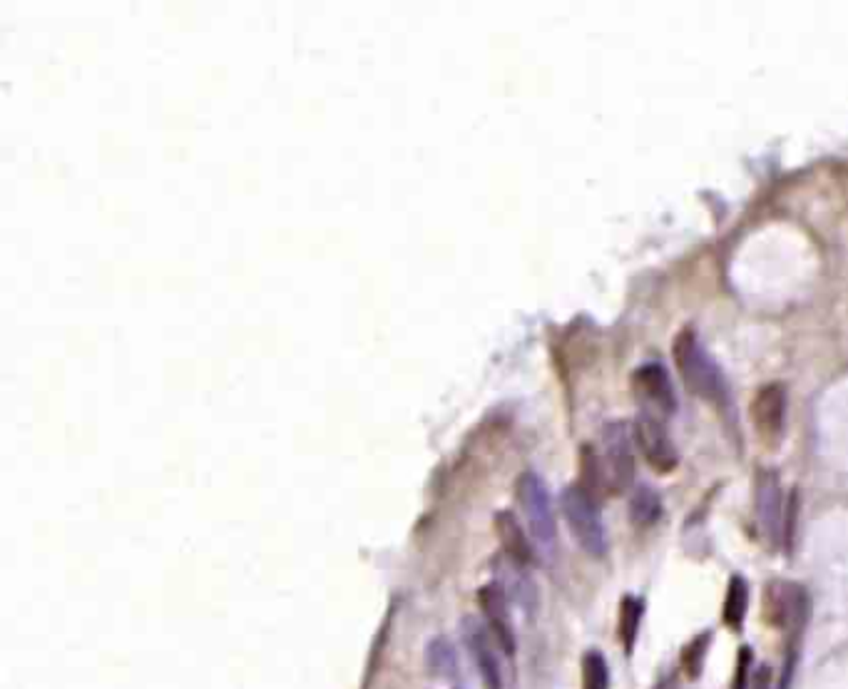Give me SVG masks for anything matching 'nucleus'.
I'll use <instances>...</instances> for the list:
<instances>
[{
    "label": "nucleus",
    "mask_w": 848,
    "mask_h": 689,
    "mask_svg": "<svg viewBox=\"0 0 848 689\" xmlns=\"http://www.w3.org/2000/svg\"><path fill=\"white\" fill-rule=\"evenodd\" d=\"M632 391H635L637 401L647 408L650 416L662 413L669 416L677 408V396H674L672 381L669 374L660 364H645L632 374Z\"/></svg>",
    "instance_id": "nucleus-8"
},
{
    "label": "nucleus",
    "mask_w": 848,
    "mask_h": 689,
    "mask_svg": "<svg viewBox=\"0 0 848 689\" xmlns=\"http://www.w3.org/2000/svg\"><path fill=\"white\" fill-rule=\"evenodd\" d=\"M754 498L756 525H759L761 530V538L769 545H776L779 540H784L786 508L784 491H781V483L774 471H761L759 476H756Z\"/></svg>",
    "instance_id": "nucleus-5"
},
{
    "label": "nucleus",
    "mask_w": 848,
    "mask_h": 689,
    "mask_svg": "<svg viewBox=\"0 0 848 689\" xmlns=\"http://www.w3.org/2000/svg\"><path fill=\"white\" fill-rule=\"evenodd\" d=\"M478 602L480 607H483L488 630L493 632L500 650H503L505 655H513L515 630H513V620H510V607H508V595H505V588L498 583L485 585V588H480L478 592Z\"/></svg>",
    "instance_id": "nucleus-10"
},
{
    "label": "nucleus",
    "mask_w": 848,
    "mask_h": 689,
    "mask_svg": "<svg viewBox=\"0 0 848 689\" xmlns=\"http://www.w3.org/2000/svg\"><path fill=\"white\" fill-rule=\"evenodd\" d=\"M806 595L799 585L776 580L764 592V617L774 627H789L791 622L804 617Z\"/></svg>",
    "instance_id": "nucleus-11"
},
{
    "label": "nucleus",
    "mask_w": 848,
    "mask_h": 689,
    "mask_svg": "<svg viewBox=\"0 0 848 689\" xmlns=\"http://www.w3.org/2000/svg\"><path fill=\"white\" fill-rule=\"evenodd\" d=\"M563 510L567 525L577 543L592 555H602L605 550V528H602L597 498L585 486H570L563 493Z\"/></svg>",
    "instance_id": "nucleus-3"
},
{
    "label": "nucleus",
    "mask_w": 848,
    "mask_h": 689,
    "mask_svg": "<svg viewBox=\"0 0 848 689\" xmlns=\"http://www.w3.org/2000/svg\"><path fill=\"white\" fill-rule=\"evenodd\" d=\"M674 364H677L687 389L702 401L717 403V406H724L729 401V386L722 369L712 359V354L699 344L692 329H684L674 341Z\"/></svg>",
    "instance_id": "nucleus-2"
},
{
    "label": "nucleus",
    "mask_w": 848,
    "mask_h": 689,
    "mask_svg": "<svg viewBox=\"0 0 848 689\" xmlns=\"http://www.w3.org/2000/svg\"><path fill=\"white\" fill-rule=\"evenodd\" d=\"M660 515H662L660 495L652 491V488L642 486V488H637L635 493H632L630 518H632V523L637 525V528H650V525L657 523V518H660Z\"/></svg>",
    "instance_id": "nucleus-13"
},
{
    "label": "nucleus",
    "mask_w": 848,
    "mask_h": 689,
    "mask_svg": "<svg viewBox=\"0 0 848 689\" xmlns=\"http://www.w3.org/2000/svg\"><path fill=\"white\" fill-rule=\"evenodd\" d=\"M640 620H642V602L635 600V597H625L620 607V637L627 652H632V647H635Z\"/></svg>",
    "instance_id": "nucleus-16"
},
{
    "label": "nucleus",
    "mask_w": 848,
    "mask_h": 689,
    "mask_svg": "<svg viewBox=\"0 0 848 689\" xmlns=\"http://www.w3.org/2000/svg\"><path fill=\"white\" fill-rule=\"evenodd\" d=\"M749 662H752V652H749V647H742V652H739V660H737V675H734V685L732 689H749Z\"/></svg>",
    "instance_id": "nucleus-19"
},
{
    "label": "nucleus",
    "mask_w": 848,
    "mask_h": 689,
    "mask_svg": "<svg viewBox=\"0 0 848 689\" xmlns=\"http://www.w3.org/2000/svg\"><path fill=\"white\" fill-rule=\"evenodd\" d=\"M771 687V672L769 667H759L752 680V689H769Z\"/></svg>",
    "instance_id": "nucleus-20"
},
{
    "label": "nucleus",
    "mask_w": 848,
    "mask_h": 689,
    "mask_svg": "<svg viewBox=\"0 0 848 689\" xmlns=\"http://www.w3.org/2000/svg\"><path fill=\"white\" fill-rule=\"evenodd\" d=\"M463 640H466V647L471 650V657L475 667H478L485 689H503V667H500L498 657L500 645L495 642L488 625H483L475 617H466L463 620Z\"/></svg>",
    "instance_id": "nucleus-6"
},
{
    "label": "nucleus",
    "mask_w": 848,
    "mask_h": 689,
    "mask_svg": "<svg viewBox=\"0 0 848 689\" xmlns=\"http://www.w3.org/2000/svg\"><path fill=\"white\" fill-rule=\"evenodd\" d=\"M635 428L627 423H607L600 433V448H585L582 468H585L587 491L620 495L635 478V456H632Z\"/></svg>",
    "instance_id": "nucleus-1"
},
{
    "label": "nucleus",
    "mask_w": 848,
    "mask_h": 689,
    "mask_svg": "<svg viewBox=\"0 0 848 689\" xmlns=\"http://www.w3.org/2000/svg\"><path fill=\"white\" fill-rule=\"evenodd\" d=\"M518 500L528 518L533 540L543 550L555 548V518L553 505H550V493L545 488L543 478L535 473H523L518 481Z\"/></svg>",
    "instance_id": "nucleus-4"
},
{
    "label": "nucleus",
    "mask_w": 848,
    "mask_h": 689,
    "mask_svg": "<svg viewBox=\"0 0 848 689\" xmlns=\"http://www.w3.org/2000/svg\"><path fill=\"white\" fill-rule=\"evenodd\" d=\"M786 421V391L779 384H769L756 391L752 401L754 431L764 443H776L781 438Z\"/></svg>",
    "instance_id": "nucleus-9"
},
{
    "label": "nucleus",
    "mask_w": 848,
    "mask_h": 689,
    "mask_svg": "<svg viewBox=\"0 0 848 689\" xmlns=\"http://www.w3.org/2000/svg\"><path fill=\"white\" fill-rule=\"evenodd\" d=\"M709 640H712V635L707 632V635H697L692 642H689L687 647H684L682 667H684V672H687V677H692V680H697L699 672H702L704 657H707Z\"/></svg>",
    "instance_id": "nucleus-18"
},
{
    "label": "nucleus",
    "mask_w": 848,
    "mask_h": 689,
    "mask_svg": "<svg viewBox=\"0 0 848 689\" xmlns=\"http://www.w3.org/2000/svg\"><path fill=\"white\" fill-rule=\"evenodd\" d=\"M495 528H498L500 543H503L505 553L515 560L518 565H528L533 560V545H530L528 535L518 525V520L510 513H500L495 518Z\"/></svg>",
    "instance_id": "nucleus-12"
},
{
    "label": "nucleus",
    "mask_w": 848,
    "mask_h": 689,
    "mask_svg": "<svg viewBox=\"0 0 848 689\" xmlns=\"http://www.w3.org/2000/svg\"><path fill=\"white\" fill-rule=\"evenodd\" d=\"M632 428H635L637 448L642 451L645 461L650 463L652 471L669 473L677 468L679 463L677 448H674L672 438H669L667 428L662 426L660 418L650 416V413H642Z\"/></svg>",
    "instance_id": "nucleus-7"
},
{
    "label": "nucleus",
    "mask_w": 848,
    "mask_h": 689,
    "mask_svg": "<svg viewBox=\"0 0 848 689\" xmlns=\"http://www.w3.org/2000/svg\"><path fill=\"white\" fill-rule=\"evenodd\" d=\"M607 685H610L607 662L602 660L600 652H587L582 657V689H607Z\"/></svg>",
    "instance_id": "nucleus-17"
},
{
    "label": "nucleus",
    "mask_w": 848,
    "mask_h": 689,
    "mask_svg": "<svg viewBox=\"0 0 848 689\" xmlns=\"http://www.w3.org/2000/svg\"><path fill=\"white\" fill-rule=\"evenodd\" d=\"M747 602H749L747 583H744L742 578H732V583H729L727 588V597H724V610H722L724 625H729L732 630H739L744 622V615H747Z\"/></svg>",
    "instance_id": "nucleus-14"
},
{
    "label": "nucleus",
    "mask_w": 848,
    "mask_h": 689,
    "mask_svg": "<svg viewBox=\"0 0 848 689\" xmlns=\"http://www.w3.org/2000/svg\"><path fill=\"white\" fill-rule=\"evenodd\" d=\"M428 667H431V672L436 677H441V680H451L453 675H456V650H453L451 640H446V637H436V640L428 645Z\"/></svg>",
    "instance_id": "nucleus-15"
}]
</instances>
